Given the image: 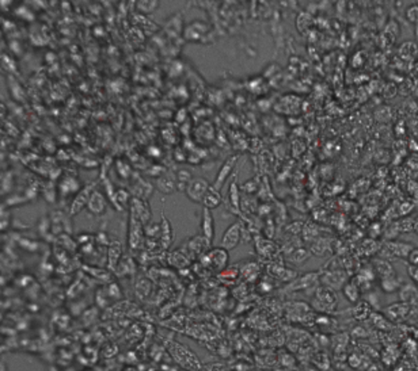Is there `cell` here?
Listing matches in <instances>:
<instances>
[{"instance_id":"44dd1931","label":"cell","mask_w":418,"mask_h":371,"mask_svg":"<svg viewBox=\"0 0 418 371\" xmlns=\"http://www.w3.org/2000/svg\"><path fill=\"white\" fill-rule=\"evenodd\" d=\"M230 203L232 210L239 211L240 209V198H239V187H238V178L235 175V178L232 179V182L230 183Z\"/></svg>"},{"instance_id":"484cf974","label":"cell","mask_w":418,"mask_h":371,"mask_svg":"<svg viewBox=\"0 0 418 371\" xmlns=\"http://www.w3.org/2000/svg\"><path fill=\"white\" fill-rule=\"evenodd\" d=\"M130 201H132V196H130L128 190H125V188L116 190V209L118 211L124 210V206Z\"/></svg>"},{"instance_id":"7a4b0ae2","label":"cell","mask_w":418,"mask_h":371,"mask_svg":"<svg viewBox=\"0 0 418 371\" xmlns=\"http://www.w3.org/2000/svg\"><path fill=\"white\" fill-rule=\"evenodd\" d=\"M129 218H130L129 219L128 233L129 246H130V250H140L141 246L144 245L145 227L132 211H130V217H129Z\"/></svg>"},{"instance_id":"e575fe53","label":"cell","mask_w":418,"mask_h":371,"mask_svg":"<svg viewBox=\"0 0 418 371\" xmlns=\"http://www.w3.org/2000/svg\"><path fill=\"white\" fill-rule=\"evenodd\" d=\"M407 273H409V277L411 278V281L418 285V266L407 264Z\"/></svg>"},{"instance_id":"4dcf8cb0","label":"cell","mask_w":418,"mask_h":371,"mask_svg":"<svg viewBox=\"0 0 418 371\" xmlns=\"http://www.w3.org/2000/svg\"><path fill=\"white\" fill-rule=\"evenodd\" d=\"M395 227L399 233H410V232H414V219H402Z\"/></svg>"},{"instance_id":"30bf717a","label":"cell","mask_w":418,"mask_h":371,"mask_svg":"<svg viewBox=\"0 0 418 371\" xmlns=\"http://www.w3.org/2000/svg\"><path fill=\"white\" fill-rule=\"evenodd\" d=\"M130 211L135 213V215L140 219L144 227L151 222V210H149V205L147 201L139 200V198L132 196V201H130Z\"/></svg>"},{"instance_id":"d6a6232c","label":"cell","mask_w":418,"mask_h":371,"mask_svg":"<svg viewBox=\"0 0 418 371\" xmlns=\"http://www.w3.org/2000/svg\"><path fill=\"white\" fill-rule=\"evenodd\" d=\"M158 6H159L158 2H137V8L145 14L153 12L158 8Z\"/></svg>"},{"instance_id":"f1b7e54d","label":"cell","mask_w":418,"mask_h":371,"mask_svg":"<svg viewBox=\"0 0 418 371\" xmlns=\"http://www.w3.org/2000/svg\"><path fill=\"white\" fill-rule=\"evenodd\" d=\"M106 291V294L109 295L110 300H120V298L122 297V290L121 287L117 285V283H110V285H107L106 287H103Z\"/></svg>"},{"instance_id":"d590c367","label":"cell","mask_w":418,"mask_h":371,"mask_svg":"<svg viewBox=\"0 0 418 371\" xmlns=\"http://www.w3.org/2000/svg\"><path fill=\"white\" fill-rule=\"evenodd\" d=\"M407 262H409V264L418 266V248L417 246L413 248V251H411L410 255H409V258H407Z\"/></svg>"},{"instance_id":"7402d4cb","label":"cell","mask_w":418,"mask_h":371,"mask_svg":"<svg viewBox=\"0 0 418 371\" xmlns=\"http://www.w3.org/2000/svg\"><path fill=\"white\" fill-rule=\"evenodd\" d=\"M79 182L76 179H74V178H70V176H67V178H64L63 180H61V183H60L59 186V191L61 195H68V194H71V192L74 191H78L79 190Z\"/></svg>"},{"instance_id":"8fae6325","label":"cell","mask_w":418,"mask_h":371,"mask_svg":"<svg viewBox=\"0 0 418 371\" xmlns=\"http://www.w3.org/2000/svg\"><path fill=\"white\" fill-rule=\"evenodd\" d=\"M155 187L161 192H163V194H172V192H175L178 190V187H177V175L172 174L171 171L164 172L161 178L157 179Z\"/></svg>"},{"instance_id":"ba28073f","label":"cell","mask_w":418,"mask_h":371,"mask_svg":"<svg viewBox=\"0 0 418 371\" xmlns=\"http://www.w3.org/2000/svg\"><path fill=\"white\" fill-rule=\"evenodd\" d=\"M319 306H322V310H333L338 304V298H337L334 290H332L328 286H322L317 291V301Z\"/></svg>"},{"instance_id":"5b68a950","label":"cell","mask_w":418,"mask_h":371,"mask_svg":"<svg viewBox=\"0 0 418 371\" xmlns=\"http://www.w3.org/2000/svg\"><path fill=\"white\" fill-rule=\"evenodd\" d=\"M242 222L240 221H236L232 225L227 228V231L224 232L223 237H222V242H220V246L224 248L226 251H231L234 250L238 246V244L240 242V238H242Z\"/></svg>"},{"instance_id":"9c48e42d","label":"cell","mask_w":418,"mask_h":371,"mask_svg":"<svg viewBox=\"0 0 418 371\" xmlns=\"http://www.w3.org/2000/svg\"><path fill=\"white\" fill-rule=\"evenodd\" d=\"M239 157H240L239 155H235V156L228 157V159L224 161V164L222 165L219 174L216 176L215 183H213V187H215L216 190H219V191L222 190V187H223L224 183H226V180L228 179V176L231 175V172L234 171V168L236 167V163H238Z\"/></svg>"},{"instance_id":"cb8c5ba5","label":"cell","mask_w":418,"mask_h":371,"mask_svg":"<svg viewBox=\"0 0 418 371\" xmlns=\"http://www.w3.org/2000/svg\"><path fill=\"white\" fill-rule=\"evenodd\" d=\"M175 175H177V187H178V190H181V191H186L189 183H190L193 179L190 171L186 168H182L177 172Z\"/></svg>"},{"instance_id":"1f68e13d","label":"cell","mask_w":418,"mask_h":371,"mask_svg":"<svg viewBox=\"0 0 418 371\" xmlns=\"http://www.w3.org/2000/svg\"><path fill=\"white\" fill-rule=\"evenodd\" d=\"M116 171H117L118 175L121 176V178H124V179H128V178H130V175H132V169H130V167L121 160H117V163H116Z\"/></svg>"},{"instance_id":"d4e9b609","label":"cell","mask_w":418,"mask_h":371,"mask_svg":"<svg viewBox=\"0 0 418 371\" xmlns=\"http://www.w3.org/2000/svg\"><path fill=\"white\" fill-rule=\"evenodd\" d=\"M342 293H344L345 298H346L349 302L355 304V302L359 301L360 289H359V286L356 285L355 282H353V283H346V285L342 287Z\"/></svg>"},{"instance_id":"4fadbf2b","label":"cell","mask_w":418,"mask_h":371,"mask_svg":"<svg viewBox=\"0 0 418 371\" xmlns=\"http://www.w3.org/2000/svg\"><path fill=\"white\" fill-rule=\"evenodd\" d=\"M122 260V242L114 240L109 244L107 248V267L109 270L116 271L117 266Z\"/></svg>"},{"instance_id":"3957f363","label":"cell","mask_w":418,"mask_h":371,"mask_svg":"<svg viewBox=\"0 0 418 371\" xmlns=\"http://www.w3.org/2000/svg\"><path fill=\"white\" fill-rule=\"evenodd\" d=\"M209 188H211V184L205 178H193L185 192H186V195L190 201L195 203H201Z\"/></svg>"},{"instance_id":"4316f807","label":"cell","mask_w":418,"mask_h":371,"mask_svg":"<svg viewBox=\"0 0 418 371\" xmlns=\"http://www.w3.org/2000/svg\"><path fill=\"white\" fill-rule=\"evenodd\" d=\"M315 279H317V275H315V273H310V274H307V275H304V277H301L300 279H297L296 282H293L292 285H291V289H293V290L305 289V287L311 286V283H314Z\"/></svg>"},{"instance_id":"603a6c76","label":"cell","mask_w":418,"mask_h":371,"mask_svg":"<svg viewBox=\"0 0 418 371\" xmlns=\"http://www.w3.org/2000/svg\"><path fill=\"white\" fill-rule=\"evenodd\" d=\"M151 289H152V283L147 279V278H140L137 281L136 286H135V291H136L137 297L140 300H145L148 297L149 293H151Z\"/></svg>"},{"instance_id":"e0dca14e","label":"cell","mask_w":418,"mask_h":371,"mask_svg":"<svg viewBox=\"0 0 418 371\" xmlns=\"http://www.w3.org/2000/svg\"><path fill=\"white\" fill-rule=\"evenodd\" d=\"M172 238H174V232H172L171 224L168 222V219L166 218L164 213H162V221H161V244L164 250H167L168 246L171 245Z\"/></svg>"},{"instance_id":"8992f818","label":"cell","mask_w":418,"mask_h":371,"mask_svg":"<svg viewBox=\"0 0 418 371\" xmlns=\"http://www.w3.org/2000/svg\"><path fill=\"white\" fill-rule=\"evenodd\" d=\"M204 260L207 263H209V266L215 270H223L226 267L227 262H228V251H226L224 248L219 246V248H215V250L208 251L207 254L204 255Z\"/></svg>"},{"instance_id":"52a82bcc","label":"cell","mask_w":418,"mask_h":371,"mask_svg":"<svg viewBox=\"0 0 418 371\" xmlns=\"http://www.w3.org/2000/svg\"><path fill=\"white\" fill-rule=\"evenodd\" d=\"M172 354L177 356V359H178V362H180L184 367H188V368H195V367H200V363H199V359H197V356L193 354V352H190V350H188L186 347H184V345H181V344H174V348H172Z\"/></svg>"},{"instance_id":"8d00e7d4","label":"cell","mask_w":418,"mask_h":371,"mask_svg":"<svg viewBox=\"0 0 418 371\" xmlns=\"http://www.w3.org/2000/svg\"><path fill=\"white\" fill-rule=\"evenodd\" d=\"M414 233L418 235V217L414 219Z\"/></svg>"},{"instance_id":"ffe728a7","label":"cell","mask_w":418,"mask_h":371,"mask_svg":"<svg viewBox=\"0 0 418 371\" xmlns=\"http://www.w3.org/2000/svg\"><path fill=\"white\" fill-rule=\"evenodd\" d=\"M401 285H402V282H401V278H399L398 275H392V277L384 278V279L380 281V287H382V290L387 294L395 293L397 290H399Z\"/></svg>"},{"instance_id":"d6986e66","label":"cell","mask_w":418,"mask_h":371,"mask_svg":"<svg viewBox=\"0 0 418 371\" xmlns=\"http://www.w3.org/2000/svg\"><path fill=\"white\" fill-rule=\"evenodd\" d=\"M211 240H208L205 236H195L189 241V248L192 252L197 255H205L209 251Z\"/></svg>"},{"instance_id":"ac0fdd59","label":"cell","mask_w":418,"mask_h":371,"mask_svg":"<svg viewBox=\"0 0 418 371\" xmlns=\"http://www.w3.org/2000/svg\"><path fill=\"white\" fill-rule=\"evenodd\" d=\"M222 202H223V196H222L220 191L216 190L213 186H211V188L208 190L207 195L203 201L204 207H207L209 210H213V209H217L222 205Z\"/></svg>"},{"instance_id":"2e32d148","label":"cell","mask_w":418,"mask_h":371,"mask_svg":"<svg viewBox=\"0 0 418 371\" xmlns=\"http://www.w3.org/2000/svg\"><path fill=\"white\" fill-rule=\"evenodd\" d=\"M373 271H375L376 274H379V277L382 278V279L392 277V275H397V271H395L394 266H392L387 259L383 258H378L373 260Z\"/></svg>"},{"instance_id":"5bb4252c","label":"cell","mask_w":418,"mask_h":371,"mask_svg":"<svg viewBox=\"0 0 418 371\" xmlns=\"http://www.w3.org/2000/svg\"><path fill=\"white\" fill-rule=\"evenodd\" d=\"M153 190H155V187L152 184L143 179V178H137L136 182L133 183V196L139 198V200L147 201L149 196L152 195Z\"/></svg>"},{"instance_id":"6da1fadb","label":"cell","mask_w":418,"mask_h":371,"mask_svg":"<svg viewBox=\"0 0 418 371\" xmlns=\"http://www.w3.org/2000/svg\"><path fill=\"white\" fill-rule=\"evenodd\" d=\"M414 245L403 241H387L380 248V255L383 259H407Z\"/></svg>"},{"instance_id":"74e56055","label":"cell","mask_w":418,"mask_h":371,"mask_svg":"<svg viewBox=\"0 0 418 371\" xmlns=\"http://www.w3.org/2000/svg\"><path fill=\"white\" fill-rule=\"evenodd\" d=\"M2 367H3V368H4V363H3V362H2Z\"/></svg>"},{"instance_id":"9a60e30c","label":"cell","mask_w":418,"mask_h":371,"mask_svg":"<svg viewBox=\"0 0 418 371\" xmlns=\"http://www.w3.org/2000/svg\"><path fill=\"white\" fill-rule=\"evenodd\" d=\"M201 231H203V236L208 238V240H213L215 237V221H213V215L212 211L207 207L203 209V214H201Z\"/></svg>"},{"instance_id":"277c9868","label":"cell","mask_w":418,"mask_h":371,"mask_svg":"<svg viewBox=\"0 0 418 371\" xmlns=\"http://www.w3.org/2000/svg\"><path fill=\"white\" fill-rule=\"evenodd\" d=\"M94 190H95V183L87 184V186H84V187L79 190L78 194L75 195L74 201H72V203H71V206H70L71 217H75V215L79 214V213H80L84 207H87V205H89V201H90Z\"/></svg>"},{"instance_id":"836d02e7","label":"cell","mask_w":418,"mask_h":371,"mask_svg":"<svg viewBox=\"0 0 418 371\" xmlns=\"http://www.w3.org/2000/svg\"><path fill=\"white\" fill-rule=\"evenodd\" d=\"M240 274H242L243 277L246 278V279L250 281V279H253L254 277H257V266H255L254 263H251V264H246V266L242 268Z\"/></svg>"},{"instance_id":"83f0119b","label":"cell","mask_w":418,"mask_h":371,"mask_svg":"<svg viewBox=\"0 0 418 371\" xmlns=\"http://www.w3.org/2000/svg\"><path fill=\"white\" fill-rule=\"evenodd\" d=\"M310 258V252L304 248H296L293 250L290 255V260L296 264H303V263Z\"/></svg>"},{"instance_id":"7c38bea8","label":"cell","mask_w":418,"mask_h":371,"mask_svg":"<svg viewBox=\"0 0 418 371\" xmlns=\"http://www.w3.org/2000/svg\"><path fill=\"white\" fill-rule=\"evenodd\" d=\"M106 207H107L106 196L103 195L99 190L95 188L94 192H93V195H91L90 201H89V205H87V210L90 211L91 214L102 215L105 214Z\"/></svg>"},{"instance_id":"f546056e","label":"cell","mask_w":418,"mask_h":371,"mask_svg":"<svg viewBox=\"0 0 418 371\" xmlns=\"http://www.w3.org/2000/svg\"><path fill=\"white\" fill-rule=\"evenodd\" d=\"M145 235L151 238H161V222L151 221L148 225H145Z\"/></svg>"}]
</instances>
